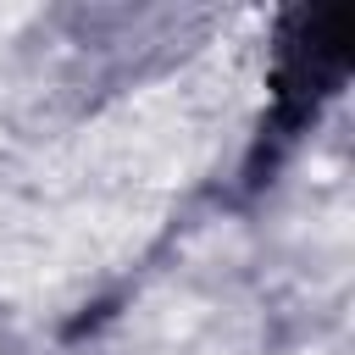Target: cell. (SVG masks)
I'll return each instance as SVG.
<instances>
[{"label": "cell", "instance_id": "obj_1", "mask_svg": "<svg viewBox=\"0 0 355 355\" xmlns=\"http://www.w3.org/2000/svg\"><path fill=\"white\" fill-rule=\"evenodd\" d=\"M349 83V6H288L272 28V72H266V111L239 166V194L255 200L277 183L294 150L311 139L322 111Z\"/></svg>", "mask_w": 355, "mask_h": 355}]
</instances>
